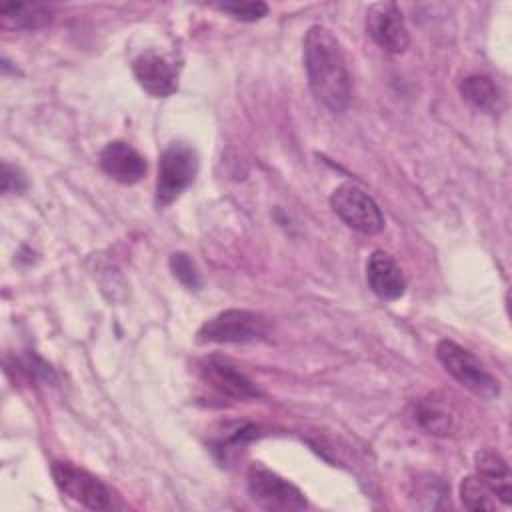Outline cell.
Masks as SVG:
<instances>
[{"label":"cell","mask_w":512,"mask_h":512,"mask_svg":"<svg viewBox=\"0 0 512 512\" xmlns=\"http://www.w3.org/2000/svg\"><path fill=\"white\" fill-rule=\"evenodd\" d=\"M26 186H28L26 176L18 168L4 162L2 164V192L4 194H20L26 190Z\"/></svg>","instance_id":"20"},{"label":"cell","mask_w":512,"mask_h":512,"mask_svg":"<svg viewBox=\"0 0 512 512\" xmlns=\"http://www.w3.org/2000/svg\"><path fill=\"white\" fill-rule=\"evenodd\" d=\"M216 8L242 22H256L268 12V6L264 2H218Z\"/></svg>","instance_id":"19"},{"label":"cell","mask_w":512,"mask_h":512,"mask_svg":"<svg viewBox=\"0 0 512 512\" xmlns=\"http://www.w3.org/2000/svg\"><path fill=\"white\" fill-rule=\"evenodd\" d=\"M366 280L370 290L382 300H398L406 290L402 268L384 250H374L370 254L366 264Z\"/></svg>","instance_id":"12"},{"label":"cell","mask_w":512,"mask_h":512,"mask_svg":"<svg viewBox=\"0 0 512 512\" xmlns=\"http://www.w3.org/2000/svg\"><path fill=\"white\" fill-rule=\"evenodd\" d=\"M136 82L154 98H166L178 88L176 66L156 50H146L132 62Z\"/></svg>","instance_id":"10"},{"label":"cell","mask_w":512,"mask_h":512,"mask_svg":"<svg viewBox=\"0 0 512 512\" xmlns=\"http://www.w3.org/2000/svg\"><path fill=\"white\" fill-rule=\"evenodd\" d=\"M200 372L202 378L216 388L220 394L234 398V400H248V398H258L262 392L258 386L230 360L222 356H208L200 362Z\"/></svg>","instance_id":"9"},{"label":"cell","mask_w":512,"mask_h":512,"mask_svg":"<svg viewBox=\"0 0 512 512\" xmlns=\"http://www.w3.org/2000/svg\"><path fill=\"white\" fill-rule=\"evenodd\" d=\"M198 156L186 142H172L160 156L156 180V206L172 204L196 178Z\"/></svg>","instance_id":"5"},{"label":"cell","mask_w":512,"mask_h":512,"mask_svg":"<svg viewBox=\"0 0 512 512\" xmlns=\"http://www.w3.org/2000/svg\"><path fill=\"white\" fill-rule=\"evenodd\" d=\"M416 420L428 434L434 436H448L456 428L454 412L442 398L436 396H428L418 404Z\"/></svg>","instance_id":"15"},{"label":"cell","mask_w":512,"mask_h":512,"mask_svg":"<svg viewBox=\"0 0 512 512\" xmlns=\"http://www.w3.org/2000/svg\"><path fill=\"white\" fill-rule=\"evenodd\" d=\"M52 478L58 490L92 510H104L110 506V490L90 472L74 466L72 462H52Z\"/></svg>","instance_id":"7"},{"label":"cell","mask_w":512,"mask_h":512,"mask_svg":"<svg viewBox=\"0 0 512 512\" xmlns=\"http://www.w3.org/2000/svg\"><path fill=\"white\" fill-rule=\"evenodd\" d=\"M366 28L372 40L390 54H402L408 44V28L396 2H374L366 12Z\"/></svg>","instance_id":"8"},{"label":"cell","mask_w":512,"mask_h":512,"mask_svg":"<svg viewBox=\"0 0 512 512\" xmlns=\"http://www.w3.org/2000/svg\"><path fill=\"white\" fill-rule=\"evenodd\" d=\"M330 206L334 214L356 232L372 236L384 228V216L374 198L352 182H344L332 192Z\"/></svg>","instance_id":"6"},{"label":"cell","mask_w":512,"mask_h":512,"mask_svg":"<svg viewBox=\"0 0 512 512\" xmlns=\"http://www.w3.org/2000/svg\"><path fill=\"white\" fill-rule=\"evenodd\" d=\"M98 162H100V168L110 178L128 186L140 182L148 170L144 156L136 148H132L128 142H122V140L108 142L102 148Z\"/></svg>","instance_id":"11"},{"label":"cell","mask_w":512,"mask_h":512,"mask_svg":"<svg viewBox=\"0 0 512 512\" xmlns=\"http://www.w3.org/2000/svg\"><path fill=\"white\" fill-rule=\"evenodd\" d=\"M478 478L490 488L494 496H498L504 504L512 500V474L508 462L494 450L482 448L474 456Z\"/></svg>","instance_id":"13"},{"label":"cell","mask_w":512,"mask_h":512,"mask_svg":"<svg viewBox=\"0 0 512 512\" xmlns=\"http://www.w3.org/2000/svg\"><path fill=\"white\" fill-rule=\"evenodd\" d=\"M490 488L478 476H466L460 482V500L468 510H494L496 502Z\"/></svg>","instance_id":"17"},{"label":"cell","mask_w":512,"mask_h":512,"mask_svg":"<svg viewBox=\"0 0 512 512\" xmlns=\"http://www.w3.org/2000/svg\"><path fill=\"white\" fill-rule=\"evenodd\" d=\"M0 12L6 22L24 30H36V28L48 26L54 18L52 6L40 4V2H8V4H0Z\"/></svg>","instance_id":"16"},{"label":"cell","mask_w":512,"mask_h":512,"mask_svg":"<svg viewBox=\"0 0 512 512\" xmlns=\"http://www.w3.org/2000/svg\"><path fill=\"white\" fill-rule=\"evenodd\" d=\"M246 486L256 506L268 512H296L308 508L300 488L260 462L250 464L246 472Z\"/></svg>","instance_id":"4"},{"label":"cell","mask_w":512,"mask_h":512,"mask_svg":"<svg viewBox=\"0 0 512 512\" xmlns=\"http://www.w3.org/2000/svg\"><path fill=\"white\" fill-rule=\"evenodd\" d=\"M168 264H170V270L172 274L190 290H198L200 288V274H198V268L194 264V260L184 254V252H174L170 254L168 258Z\"/></svg>","instance_id":"18"},{"label":"cell","mask_w":512,"mask_h":512,"mask_svg":"<svg viewBox=\"0 0 512 512\" xmlns=\"http://www.w3.org/2000/svg\"><path fill=\"white\" fill-rule=\"evenodd\" d=\"M436 356L444 370L472 394L492 400L500 394L498 380L482 366V362L466 348L452 340H440L436 346Z\"/></svg>","instance_id":"3"},{"label":"cell","mask_w":512,"mask_h":512,"mask_svg":"<svg viewBox=\"0 0 512 512\" xmlns=\"http://www.w3.org/2000/svg\"><path fill=\"white\" fill-rule=\"evenodd\" d=\"M270 332V322L252 310H224L208 318L198 328L200 344H246L264 340Z\"/></svg>","instance_id":"2"},{"label":"cell","mask_w":512,"mask_h":512,"mask_svg":"<svg viewBox=\"0 0 512 512\" xmlns=\"http://www.w3.org/2000/svg\"><path fill=\"white\" fill-rule=\"evenodd\" d=\"M460 94L464 100H468L470 104L488 114H498L504 108V100L498 86L484 74L466 76L460 82Z\"/></svg>","instance_id":"14"},{"label":"cell","mask_w":512,"mask_h":512,"mask_svg":"<svg viewBox=\"0 0 512 512\" xmlns=\"http://www.w3.org/2000/svg\"><path fill=\"white\" fill-rule=\"evenodd\" d=\"M304 68L314 98L332 112L350 104V74L344 50L330 28L314 24L304 38Z\"/></svg>","instance_id":"1"}]
</instances>
